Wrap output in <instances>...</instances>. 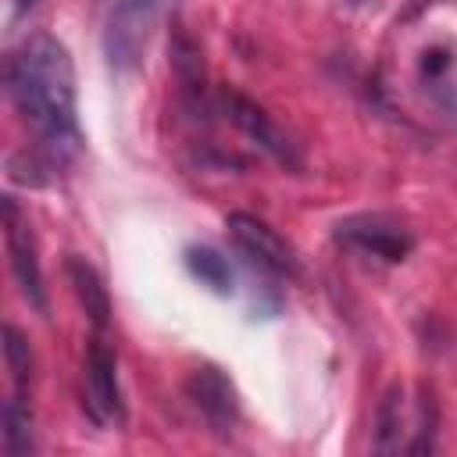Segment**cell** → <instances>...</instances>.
<instances>
[{"instance_id": "1", "label": "cell", "mask_w": 457, "mask_h": 457, "mask_svg": "<svg viewBox=\"0 0 457 457\" xmlns=\"http://www.w3.org/2000/svg\"><path fill=\"white\" fill-rule=\"evenodd\" d=\"M4 82L14 111L36 136V168H64L79 146V93L68 46L50 32L25 36L4 64Z\"/></svg>"}, {"instance_id": "2", "label": "cell", "mask_w": 457, "mask_h": 457, "mask_svg": "<svg viewBox=\"0 0 457 457\" xmlns=\"http://www.w3.org/2000/svg\"><path fill=\"white\" fill-rule=\"evenodd\" d=\"M439 407L428 386H389L375 411V453H428L436 446Z\"/></svg>"}, {"instance_id": "3", "label": "cell", "mask_w": 457, "mask_h": 457, "mask_svg": "<svg viewBox=\"0 0 457 457\" xmlns=\"http://www.w3.org/2000/svg\"><path fill=\"white\" fill-rule=\"evenodd\" d=\"M82 403L89 418L100 428H121L125 425V400L118 386V357L107 346L104 332H96L82 357Z\"/></svg>"}, {"instance_id": "4", "label": "cell", "mask_w": 457, "mask_h": 457, "mask_svg": "<svg viewBox=\"0 0 457 457\" xmlns=\"http://www.w3.org/2000/svg\"><path fill=\"white\" fill-rule=\"evenodd\" d=\"M161 0H118L104 25V54L114 71H132L143 61L150 32L157 25Z\"/></svg>"}, {"instance_id": "5", "label": "cell", "mask_w": 457, "mask_h": 457, "mask_svg": "<svg viewBox=\"0 0 457 457\" xmlns=\"http://www.w3.org/2000/svg\"><path fill=\"white\" fill-rule=\"evenodd\" d=\"M336 239L346 250H357L364 257L386 261V264H400L411 250H414V236L403 221L389 218V214H350L336 225Z\"/></svg>"}, {"instance_id": "6", "label": "cell", "mask_w": 457, "mask_h": 457, "mask_svg": "<svg viewBox=\"0 0 457 457\" xmlns=\"http://www.w3.org/2000/svg\"><path fill=\"white\" fill-rule=\"evenodd\" d=\"M225 228H228L232 243H236L253 264H261L264 271L286 275V278L300 271L296 250H293L268 221H261V218H253V214H246V211H232V214L225 218Z\"/></svg>"}, {"instance_id": "7", "label": "cell", "mask_w": 457, "mask_h": 457, "mask_svg": "<svg viewBox=\"0 0 457 457\" xmlns=\"http://www.w3.org/2000/svg\"><path fill=\"white\" fill-rule=\"evenodd\" d=\"M218 111L253 143V146H261L268 157H275L278 164H286V168H296L300 164V157H296V146H293V139L253 104V100H246L243 93H236V89H221L218 93Z\"/></svg>"}, {"instance_id": "8", "label": "cell", "mask_w": 457, "mask_h": 457, "mask_svg": "<svg viewBox=\"0 0 457 457\" xmlns=\"http://www.w3.org/2000/svg\"><path fill=\"white\" fill-rule=\"evenodd\" d=\"M4 243H7V261H11V275L21 289V296L36 307L46 311V293H43V271H39V257H36V239L29 232V221L21 218L14 196H4Z\"/></svg>"}, {"instance_id": "9", "label": "cell", "mask_w": 457, "mask_h": 457, "mask_svg": "<svg viewBox=\"0 0 457 457\" xmlns=\"http://www.w3.org/2000/svg\"><path fill=\"white\" fill-rule=\"evenodd\" d=\"M186 396L218 436L232 432V425L239 418V400H236V389H232V382L225 378L221 368H211V364L196 368L186 382Z\"/></svg>"}, {"instance_id": "10", "label": "cell", "mask_w": 457, "mask_h": 457, "mask_svg": "<svg viewBox=\"0 0 457 457\" xmlns=\"http://www.w3.org/2000/svg\"><path fill=\"white\" fill-rule=\"evenodd\" d=\"M64 268H68L71 289H75V296H79V303H82L89 325H93L96 332H104L107 321H111V296H107V286H104L100 271H96L86 257H79V253H71Z\"/></svg>"}, {"instance_id": "11", "label": "cell", "mask_w": 457, "mask_h": 457, "mask_svg": "<svg viewBox=\"0 0 457 457\" xmlns=\"http://www.w3.org/2000/svg\"><path fill=\"white\" fill-rule=\"evenodd\" d=\"M4 450L7 457L32 453V407L29 393H11L4 403Z\"/></svg>"}, {"instance_id": "12", "label": "cell", "mask_w": 457, "mask_h": 457, "mask_svg": "<svg viewBox=\"0 0 457 457\" xmlns=\"http://www.w3.org/2000/svg\"><path fill=\"white\" fill-rule=\"evenodd\" d=\"M186 264H189V271H193L204 286H211L214 293H228V289H232V268H228V261H225L218 250H211V246H193V250L186 253Z\"/></svg>"}, {"instance_id": "13", "label": "cell", "mask_w": 457, "mask_h": 457, "mask_svg": "<svg viewBox=\"0 0 457 457\" xmlns=\"http://www.w3.org/2000/svg\"><path fill=\"white\" fill-rule=\"evenodd\" d=\"M4 361L14 382V393H29L32 386V350L25 343V336L14 325H4Z\"/></svg>"}, {"instance_id": "14", "label": "cell", "mask_w": 457, "mask_h": 457, "mask_svg": "<svg viewBox=\"0 0 457 457\" xmlns=\"http://www.w3.org/2000/svg\"><path fill=\"white\" fill-rule=\"evenodd\" d=\"M14 4H18V7H21V11H25V7H32V4H36V0H14Z\"/></svg>"}]
</instances>
